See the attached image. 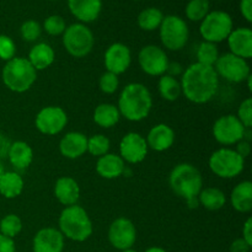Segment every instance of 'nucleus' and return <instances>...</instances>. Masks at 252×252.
Here are the masks:
<instances>
[{
  "label": "nucleus",
  "instance_id": "35",
  "mask_svg": "<svg viewBox=\"0 0 252 252\" xmlns=\"http://www.w3.org/2000/svg\"><path fill=\"white\" fill-rule=\"evenodd\" d=\"M110 150V140L103 134H95L88 138V152L93 157H103Z\"/></svg>",
  "mask_w": 252,
  "mask_h": 252
},
{
  "label": "nucleus",
  "instance_id": "28",
  "mask_svg": "<svg viewBox=\"0 0 252 252\" xmlns=\"http://www.w3.org/2000/svg\"><path fill=\"white\" fill-rule=\"evenodd\" d=\"M121 113L117 106L112 103H101L95 108L94 121L97 126L102 128H111L118 123Z\"/></svg>",
  "mask_w": 252,
  "mask_h": 252
},
{
  "label": "nucleus",
  "instance_id": "41",
  "mask_svg": "<svg viewBox=\"0 0 252 252\" xmlns=\"http://www.w3.org/2000/svg\"><path fill=\"white\" fill-rule=\"evenodd\" d=\"M251 245L246 243L243 238L235 239L230 245V252H250Z\"/></svg>",
  "mask_w": 252,
  "mask_h": 252
},
{
  "label": "nucleus",
  "instance_id": "8",
  "mask_svg": "<svg viewBox=\"0 0 252 252\" xmlns=\"http://www.w3.org/2000/svg\"><path fill=\"white\" fill-rule=\"evenodd\" d=\"M233 31V19L230 15L221 10L209 11L201 21L199 33L206 42L218 43L226 39Z\"/></svg>",
  "mask_w": 252,
  "mask_h": 252
},
{
  "label": "nucleus",
  "instance_id": "14",
  "mask_svg": "<svg viewBox=\"0 0 252 252\" xmlns=\"http://www.w3.org/2000/svg\"><path fill=\"white\" fill-rule=\"evenodd\" d=\"M137 240V229L132 220L127 218H117L108 229V241L115 249L121 251L132 249Z\"/></svg>",
  "mask_w": 252,
  "mask_h": 252
},
{
  "label": "nucleus",
  "instance_id": "17",
  "mask_svg": "<svg viewBox=\"0 0 252 252\" xmlns=\"http://www.w3.org/2000/svg\"><path fill=\"white\" fill-rule=\"evenodd\" d=\"M33 252H63L64 236L56 228H43L34 235Z\"/></svg>",
  "mask_w": 252,
  "mask_h": 252
},
{
  "label": "nucleus",
  "instance_id": "46",
  "mask_svg": "<svg viewBox=\"0 0 252 252\" xmlns=\"http://www.w3.org/2000/svg\"><path fill=\"white\" fill-rule=\"evenodd\" d=\"M243 239L252 246V218H249L244 224Z\"/></svg>",
  "mask_w": 252,
  "mask_h": 252
},
{
  "label": "nucleus",
  "instance_id": "26",
  "mask_svg": "<svg viewBox=\"0 0 252 252\" xmlns=\"http://www.w3.org/2000/svg\"><path fill=\"white\" fill-rule=\"evenodd\" d=\"M56 59L53 48L48 43H37L29 53V62L36 70H44L53 64Z\"/></svg>",
  "mask_w": 252,
  "mask_h": 252
},
{
  "label": "nucleus",
  "instance_id": "9",
  "mask_svg": "<svg viewBox=\"0 0 252 252\" xmlns=\"http://www.w3.org/2000/svg\"><path fill=\"white\" fill-rule=\"evenodd\" d=\"M245 159L235 150L221 148L209 158V169L220 179H234L243 172Z\"/></svg>",
  "mask_w": 252,
  "mask_h": 252
},
{
  "label": "nucleus",
  "instance_id": "34",
  "mask_svg": "<svg viewBox=\"0 0 252 252\" xmlns=\"http://www.w3.org/2000/svg\"><path fill=\"white\" fill-rule=\"evenodd\" d=\"M22 229V221L16 214H7L0 220V234L10 239H14Z\"/></svg>",
  "mask_w": 252,
  "mask_h": 252
},
{
  "label": "nucleus",
  "instance_id": "36",
  "mask_svg": "<svg viewBox=\"0 0 252 252\" xmlns=\"http://www.w3.org/2000/svg\"><path fill=\"white\" fill-rule=\"evenodd\" d=\"M43 29L51 36H59L63 34L66 29L65 20L61 15H51L43 22Z\"/></svg>",
  "mask_w": 252,
  "mask_h": 252
},
{
  "label": "nucleus",
  "instance_id": "23",
  "mask_svg": "<svg viewBox=\"0 0 252 252\" xmlns=\"http://www.w3.org/2000/svg\"><path fill=\"white\" fill-rule=\"evenodd\" d=\"M96 171L103 179H117L125 171V161L120 155L107 153L103 157L98 158L96 162Z\"/></svg>",
  "mask_w": 252,
  "mask_h": 252
},
{
  "label": "nucleus",
  "instance_id": "38",
  "mask_svg": "<svg viewBox=\"0 0 252 252\" xmlns=\"http://www.w3.org/2000/svg\"><path fill=\"white\" fill-rule=\"evenodd\" d=\"M118 85H120V80H118V75L116 74L106 71L101 75L100 81H98V86L100 90L105 94H113L117 91Z\"/></svg>",
  "mask_w": 252,
  "mask_h": 252
},
{
  "label": "nucleus",
  "instance_id": "19",
  "mask_svg": "<svg viewBox=\"0 0 252 252\" xmlns=\"http://www.w3.org/2000/svg\"><path fill=\"white\" fill-rule=\"evenodd\" d=\"M59 152L68 159H78L88 152V138L80 132L66 133L59 143Z\"/></svg>",
  "mask_w": 252,
  "mask_h": 252
},
{
  "label": "nucleus",
  "instance_id": "22",
  "mask_svg": "<svg viewBox=\"0 0 252 252\" xmlns=\"http://www.w3.org/2000/svg\"><path fill=\"white\" fill-rule=\"evenodd\" d=\"M54 196L63 206H74L80 197V187L71 177H59L54 185Z\"/></svg>",
  "mask_w": 252,
  "mask_h": 252
},
{
  "label": "nucleus",
  "instance_id": "50",
  "mask_svg": "<svg viewBox=\"0 0 252 252\" xmlns=\"http://www.w3.org/2000/svg\"><path fill=\"white\" fill-rule=\"evenodd\" d=\"M122 252H138V251L133 250V249H128V250H125V251H122Z\"/></svg>",
  "mask_w": 252,
  "mask_h": 252
},
{
  "label": "nucleus",
  "instance_id": "2",
  "mask_svg": "<svg viewBox=\"0 0 252 252\" xmlns=\"http://www.w3.org/2000/svg\"><path fill=\"white\" fill-rule=\"evenodd\" d=\"M117 107L126 120L139 122L149 116L153 107L152 94L143 84H128L121 93Z\"/></svg>",
  "mask_w": 252,
  "mask_h": 252
},
{
  "label": "nucleus",
  "instance_id": "44",
  "mask_svg": "<svg viewBox=\"0 0 252 252\" xmlns=\"http://www.w3.org/2000/svg\"><path fill=\"white\" fill-rule=\"evenodd\" d=\"M236 153H238L240 157H243L244 159H245L246 157H249V154L251 153V145L250 143L248 142V140H240V142L238 143V148H236L235 150Z\"/></svg>",
  "mask_w": 252,
  "mask_h": 252
},
{
  "label": "nucleus",
  "instance_id": "43",
  "mask_svg": "<svg viewBox=\"0 0 252 252\" xmlns=\"http://www.w3.org/2000/svg\"><path fill=\"white\" fill-rule=\"evenodd\" d=\"M240 12L246 21H252V0H240Z\"/></svg>",
  "mask_w": 252,
  "mask_h": 252
},
{
  "label": "nucleus",
  "instance_id": "7",
  "mask_svg": "<svg viewBox=\"0 0 252 252\" xmlns=\"http://www.w3.org/2000/svg\"><path fill=\"white\" fill-rule=\"evenodd\" d=\"M160 30V41L170 51H180L186 46L189 37V26L182 17L167 15L162 19Z\"/></svg>",
  "mask_w": 252,
  "mask_h": 252
},
{
  "label": "nucleus",
  "instance_id": "27",
  "mask_svg": "<svg viewBox=\"0 0 252 252\" xmlns=\"http://www.w3.org/2000/svg\"><path fill=\"white\" fill-rule=\"evenodd\" d=\"M24 191V180L17 172L5 171L0 177V194L7 199L16 198Z\"/></svg>",
  "mask_w": 252,
  "mask_h": 252
},
{
  "label": "nucleus",
  "instance_id": "21",
  "mask_svg": "<svg viewBox=\"0 0 252 252\" xmlns=\"http://www.w3.org/2000/svg\"><path fill=\"white\" fill-rule=\"evenodd\" d=\"M148 148H152L155 152H165L170 149L175 142V133L171 127L167 125L160 123L154 126L149 130L147 137Z\"/></svg>",
  "mask_w": 252,
  "mask_h": 252
},
{
  "label": "nucleus",
  "instance_id": "20",
  "mask_svg": "<svg viewBox=\"0 0 252 252\" xmlns=\"http://www.w3.org/2000/svg\"><path fill=\"white\" fill-rule=\"evenodd\" d=\"M68 6L73 16L86 24L97 19L102 9V0H68Z\"/></svg>",
  "mask_w": 252,
  "mask_h": 252
},
{
  "label": "nucleus",
  "instance_id": "3",
  "mask_svg": "<svg viewBox=\"0 0 252 252\" xmlns=\"http://www.w3.org/2000/svg\"><path fill=\"white\" fill-rule=\"evenodd\" d=\"M169 185L177 196L186 199L189 207H197L198 194L203 189V179L196 166L187 162L176 165L170 172Z\"/></svg>",
  "mask_w": 252,
  "mask_h": 252
},
{
  "label": "nucleus",
  "instance_id": "12",
  "mask_svg": "<svg viewBox=\"0 0 252 252\" xmlns=\"http://www.w3.org/2000/svg\"><path fill=\"white\" fill-rule=\"evenodd\" d=\"M138 62L142 70L152 76L164 75L169 65V59L164 49L154 44H149L140 49Z\"/></svg>",
  "mask_w": 252,
  "mask_h": 252
},
{
  "label": "nucleus",
  "instance_id": "47",
  "mask_svg": "<svg viewBox=\"0 0 252 252\" xmlns=\"http://www.w3.org/2000/svg\"><path fill=\"white\" fill-rule=\"evenodd\" d=\"M166 71L169 73L167 75H171V76H174V78H175V76L179 75V74L181 73L182 68H181V65H180L179 63H171V64L169 63Z\"/></svg>",
  "mask_w": 252,
  "mask_h": 252
},
{
  "label": "nucleus",
  "instance_id": "18",
  "mask_svg": "<svg viewBox=\"0 0 252 252\" xmlns=\"http://www.w3.org/2000/svg\"><path fill=\"white\" fill-rule=\"evenodd\" d=\"M228 46L230 53L244 59L252 57V31L249 27H239L233 30L229 34Z\"/></svg>",
  "mask_w": 252,
  "mask_h": 252
},
{
  "label": "nucleus",
  "instance_id": "32",
  "mask_svg": "<svg viewBox=\"0 0 252 252\" xmlns=\"http://www.w3.org/2000/svg\"><path fill=\"white\" fill-rule=\"evenodd\" d=\"M219 58V51L216 43L212 42H202L197 49V63L203 65L214 66Z\"/></svg>",
  "mask_w": 252,
  "mask_h": 252
},
{
  "label": "nucleus",
  "instance_id": "49",
  "mask_svg": "<svg viewBox=\"0 0 252 252\" xmlns=\"http://www.w3.org/2000/svg\"><path fill=\"white\" fill-rule=\"evenodd\" d=\"M5 172V167H4V165H2V162L0 161V177L2 176V174H4Z\"/></svg>",
  "mask_w": 252,
  "mask_h": 252
},
{
  "label": "nucleus",
  "instance_id": "4",
  "mask_svg": "<svg viewBox=\"0 0 252 252\" xmlns=\"http://www.w3.org/2000/svg\"><path fill=\"white\" fill-rule=\"evenodd\" d=\"M59 231L69 240L83 243L93 235V223L83 207L74 204L65 207L59 217Z\"/></svg>",
  "mask_w": 252,
  "mask_h": 252
},
{
  "label": "nucleus",
  "instance_id": "16",
  "mask_svg": "<svg viewBox=\"0 0 252 252\" xmlns=\"http://www.w3.org/2000/svg\"><path fill=\"white\" fill-rule=\"evenodd\" d=\"M105 66L110 73L120 75L125 73L130 65L132 56L130 51L126 44L123 43H113L106 49L105 52Z\"/></svg>",
  "mask_w": 252,
  "mask_h": 252
},
{
  "label": "nucleus",
  "instance_id": "25",
  "mask_svg": "<svg viewBox=\"0 0 252 252\" xmlns=\"http://www.w3.org/2000/svg\"><path fill=\"white\" fill-rule=\"evenodd\" d=\"M231 206L240 213H249L252 209V184L243 181L236 185L231 191Z\"/></svg>",
  "mask_w": 252,
  "mask_h": 252
},
{
  "label": "nucleus",
  "instance_id": "6",
  "mask_svg": "<svg viewBox=\"0 0 252 252\" xmlns=\"http://www.w3.org/2000/svg\"><path fill=\"white\" fill-rule=\"evenodd\" d=\"M63 44L70 56L83 58L94 48L95 37L91 30L84 24H73L63 33Z\"/></svg>",
  "mask_w": 252,
  "mask_h": 252
},
{
  "label": "nucleus",
  "instance_id": "24",
  "mask_svg": "<svg viewBox=\"0 0 252 252\" xmlns=\"http://www.w3.org/2000/svg\"><path fill=\"white\" fill-rule=\"evenodd\" d=\"M7 158H9L10 164L15 169L24 170L31 165L32 160H33V152L27 143L19 140V142L11 143Z\"/></svg>",
  "mask_w": 252,
  "mask_h": 252
},
{
  "label": "nucleus",
  "instance_id": "5",
  "mask_svg": "<svg viewBox=\"0 0 252 252\" xmlns=\"http://www.w3.org/2000/svg\"><path fill=\"white\" fill-rule=\"evenodd\" d=\"M4 85L14 93H25L33 85L37 79V70L29 59L15 57L6 62L1 71Z\"/></svg>",
  "mask_w": 252,
  "mask_h": 252
},
{
  "label": "nucleus",
  "instance_id": "15",
  "mask_svg": "<svg viewBox=\"0 0 252 252\" xmlns=\"http://www.w3.org/2000/svg\"><path fill=\"white\" fill-rule=\"evenodd\" d=\"M147 140L139 133L130 132L122 138L120 143V157L123 161L129 164H138L145 159L148 154Z\"/></svg>",
  "mask_w": 252,
  "mask_h": 252
},
{
  "label": "nucleus",
  "instance_id": "48",
  "mask_svg": "<svg viewBox=\"0 0 252 252\" xmlns=\"http://www.w3.org/2000/svg\"><path fill=\"white\" fill-rule=\"evenodd\" d=\"M144 252H166L162 248H158V246H154V248L147 249Z\"/></svg>",
  "mask_w": 252,
  "mask_h": 252
},
{
  "label": "nucleus",
  "instance_id": "30",
  "mask_svg": "<svg viewBox=\"0 0 252 252\" xmlns=\"http://www.w3.org/2000/svg\"><path fill=\"white\" fill-rule=\"evenodd\" d=\"M158 90H159L160 96L166 101H176L182 94L180 81L167 74L160 76L159 83H158Z\"/></svg>",
  "mask_w": 252,
  "mask_h": 252
},
{
  "label": "nucleus",
  "instance_id": "39",
  "mask_svg": "<svg viewBox=\"0 0 252 252\" xmlns=\"http://www.w3.org/2000/svg\"><path fill=\"white\" fill-rule=\"evenodd\" d=\"M15 53H16L15 42L6 34H0V59L9 62L10 59L15 58Z\"/></svg>",
  "mask_w": 252,
  "mask_h": 252
},
{
  "label": "nucleus",
  "instance_id": "1",
  "mask_svg": "<svg viewBox=\"0 0 252 252\" xmlns=\"http://www.w3.org/2000/svg\"><path fill=\"white\" fill-rule=\"evenodd\" d=\"M180 84L187 100L193 103H206L218 91L219 76L214 66L193 63L184 71Z\"/></svg>",
  "mask_w": 252,
  "mask_h": 252
},
{
  "label": "nucleus",
  "instance_id": "10",
  "mask_svg": "<svg viewBox=\"0 0 252 252\" xmlns=\"http://www.w3.org/2000/svg\"><path fill=\"white\" fill-rule=\"evenodd\" d=\"M218 76H221L230 83H241L251 75L250 65L246 59L240 58L233 53H225L219 56L218 61L214 64Z\"/></svg>",
  "mask_w": 252,
  "mask_h": 252
},
{
  "label": "nucleus",
  "instance_id": "42",
  "mask_svg": "<svg viewBox=\"0 0 252 252\" xmlns=\"http://www.w3.org/2000/svg\"><path fill=\"white\" fill-rule=\"evenodd\" d=\"M0 252H16V246L12 239L0 234Z\"/></svg>",
  "mask_w": 252,
  "mask_h": 252
},
{
  "label": "nucleus",
  "instance_id": "51",
  "mask_svg": "<svg viewBox=\"0 0 252 252\" xmlns=\"http://www.w3.org/2000/svg\"><path fill=\"white\" fill-rule=\"evenodd\" d=\"M187 1H189V0H187Z\"/></svg>",
  "mask_w": 252,
  "mask_h": 252
},
{
  "label": "nucleus",
  "instance_id": "33",
  "mask_svg": "<svg viewBox=\"0 0 252 252\" xmlns=\"http://www.w3.org/2000/svg\"><path fill=\"white\" fill-rule=\"evenodd\" d=\"M209 0H189L186 5V16L191 21H202L209 14Z\"/></svg>",
  "mask_w": 252,
  "mask_h": 252
},
{
  "label": "nucleus",
  "instance_id": "37",
  "mask_svg": "<svg viewBox=\"0 0 252 252\" xmlns=\"http://www.w3.org/2000/svg\"><path fill=\"white\" fill-rule=\"evenodd\" d=\"M41 26L34 20H27L21 25V29H20L22 39L26 42H34L36 39H38L41 36Z\"/></svg>",
  "mask_w": 252,
  "mask_h": 252
},
{
  "label": "nucleus",
  "instance_id": "29",
  "mask_svg": "<svg viewBox=\"0 0 252 252\" xmlns=\"http://www.w3.org/2000/svg\"><path fill=\"white\" fill-rule=\"evenodd\" d=\"M198 202L208 211H218L225 206L226 197L221 189L216 187H207L202 189V191L199 192Z\"/></svg>",
  "mask_w": 252,
  "mask_h": 252
},
{
  "label": "nucleus",
  "instance_id": "11",
  "mask_svg": "<svg viewBox=\"0 0 252 252\" xmlns=\"http://www.w3.org/2000/svg\"><path fill=\"white\" fill-rule=\"evenodd\" d=\"M246 129L236 116L225 115L214 122L213 135L221 145H233L244 139Z\"/></svg>",
  "mask_w": 252,
  "mask_h": 252
},
{
  "label": "nucleus",
  "instance_id": "45",
  "mask_svg": "<svg viewBox=\"0 0 252 252\" xmlns=\"http://www.w3.org/2000/svg\"><path fill=\"white\" fill-rule=\"evenodd\" d=\"M10 145H11V143H10V140L7 139L6 135H4L0 133V160L7 157Z\"/></svg>",
  "mask_w": 252,
  "mask_h": 252
},
{
  "label": "nucleus",
  "instance_id": "31",
  "mask_svg": "<svg viewBox=\"0 0 252 252\" xmlns=\"http://www.w3.org/2000/svg\"><path fill=\"white\" fill-rule=\"evenodd\" d=\"M164 14L158 7H147L138 15V26L144 31H154L161 25Z\"/></svg>",
  "mask_w": 252,
  "mask_h": 252
},
{
  "label": "nucleus",
  "instance_id": "13",
  "mask_svg": "<svg viewBox=\"0 0 252 252\" xmlns=\"http://www.w3.org/2000/svg\"><path fill=\"white\" fill-rule=\"evenodd\" d=\"M36 128L41 133L47 135H54L61 133L68 123V116L62 107L58 106H48L37 113Z\"/></svg>",
  "mask_w": 252,
  "mask_h": 252
},
{
  "label": "nucleus",
  "instance_id": "40",
  "mask_svg": "<svg viewBox=\"0 0 252 252\" xmlns=\"http://www.w3.org/2000/svg\"><path fill=\"white\" fill-rule=\"evenodd\" d=\"M236 117L239 118L243 126L248 129H250L252 127V100L251 97H248L246 100H244L243 102L240 103L238 110V116Z\"/></svg>",
  "mask_w": 252,
  "mask_h": 252
}]
</instances>
